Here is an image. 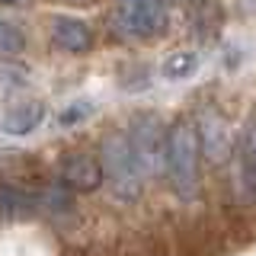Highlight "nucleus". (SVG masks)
I'll list each match as a JSON object with an SVG mask.
<instances>
[{
	"label": "nucleus",
	"mask_w": 256,
	"mask_h": 256,
	"mask_svg": "<svg viewBox=\"0 0 256 256\" xmlns=\"http://www.w3.org/2000/svg\"><path fill=\"white\" fill-rule=\"evenodd\" d=\"M198 134H196V122L189 118H176L166 128V166L164 176L170 180L173 192L182 202H192L198 196Z\"/></svg>",
	"instance_id": "obj_1"
},
{
	"label": "nucleus",
	"mask_w": 256,
	"mask_h": 256,
	"mask_svg": "<svg viewBox=\"0 0 256 256\" xmlns=\"http://www.w3.org/2000/svg\"><path fill=\"white\" fill-rule=\"evenodd\" d=\"M100 166H102V182H109L112 196L118 202H138L144 192V176L138 173V164L128 148L125 132H112L100 144Z\"/></svg>",
	"instance_id": "obj_2"
},
{
	"label": "nucleus",
	"mask_w": 256,
	"mask_h": 256,
	"mask_svg": "<svg viewBox=\"0 0 256 256\" xmlns=\"http://www.w3.org/2000/svg\"><path fill=\"white\" fill-rule=\"evenodd\" d=\"M128 148L132 157L138 164V173L148 180H160L166 166V125L160 122V116L154 112H141L134 116L132 128H128Z\"/></svg>",
	"instance_id": "obj_3"
},
{
	"label": "nucleus",
	"mask_w": 256,
	"mask_h": 256,
	"mask_svg": "<svg viewBox=\"0 0 256 256\" xmlns=\"http://www.w3.org/2000/svg\"><path fill=\"white\" fill-rule=\"evenodd\" d=\"M196 134H198V148L208 164H224L230 157V132L228 122L218 109H202L196 118Z\"/></svg>",
	"instance_id": "obj_4"
},
{
	"label": "nucleus",
	"mask_w": 256,
	"mask_h": 256,
	"mask_svg": "<svg viewBox=\"0 0 256 256\" xmlns=\"http://www.w3.org/2000/svg\"><path fill=\"white\" fill-rule=\"evenodd\" d=\"M61 182L74 192H93L102 186V166L93 154H64L61 157Z\"/></svg>",
	"instance_id": "obj_5"
},
{
	"label": "nucleus",
	"mask_w": 256,
	"mask_h": 256,
	"mask_svg": "<svg viewBox=\"0 0 256 256\" xmlns=\"http://www.w3.org/2000/svg\"><path fill=\"white\" fill-rule=\"evenodd\" d=\"M122 26L125 32L138 38H154L166 29V6L164 0H148V4L138 6H125L122 10Z\"/></svg>",
	"instance_id": "obj_6"
},
{
	"label": "nucleus",
	"mask_w": 256,
	"mask_h": 256,
	"mask_svg": "<svg viewBox=\"0 0 256 256\" xmlns=\"http://www.w3.org/2000/svg\"><path fill=\"white\" fill-rule=\"evenodd\" d=\"M52 42L68 54H84L93 48V29L84 20H77V16H54Z\"/></svg>",
	"instance_id": "obj_7"
},
{
	"label": "nucleus",
	"mask_w": 256,
	"mask_h": 256,
	"mask_svg": "<svg viewBox=\"0 0 256 256\" xmlns=\"http://www.w3.org/2000/svg\"><path fill=\"white\" fill-rule=\"evenodd\" d=\"M38 212H42V205H38L36 192H29L26 186H16V182L0 186V214L6 221H26Z\"/></svg>",
	"instance_id": "obj_8"
},
{
	"label": "nucleus",
	"mask_w": 256,
	"mask_h": 256,
	"mask_svg": "<svg viewBox=\"0 0 256 256\" xmlns=\"http://www.w3.org/2000/svg\"><path fill=\"white\" fill-rule=\"evenodd\" d=\"M42 118H45V102H38V100H22V102H16L13 109H6V116H4V132L13 134V138H22V134L36 132V128L42 125Z\"/></svg>",
	"instance_id": "obj_9"
},
{
	"label": "nucleus",
	"mask_w": 256,
	"mask_h": 256,
	"mask_svg": "<svg viewBox=\"0 0 256 256\" xmlns=\"http://www.w3.org/2000/svg\"><path fill=\"white\" fill-rule=\"evenodd\" d=\"M198 64L202 61H198L196 52H173V54L164 58V64H160V74L166 80H189L198 70Z\"/></svg>",
	"instance_id": "obj_10"
},
{
	"label": "nucleus",
	"mask_w": 256,
	"mask_h": 256,
	"mask_svg": "<svg viewBox=\"0 0 256 256\" xmlns=\"http://www.w3.org/2000/svg\"><path fill=\"white\" fill-rule=\"evenodd\" d=\"M22 48H26V32L10 20H0V54H20Z\"/></svg>",
	"instance_id": "obj_11"
},
{
	"label": "nucleus",
	"mask_w": 256,
	"mask_h": 256,
	"mask_svg": "<svg viewBox=\"0 0 256 256\" xmlns=\"http://www.w3.org/2000/svg\"><path fill=\"white\" fill-rule=\"evenodd\" d=\"M93 112V102H86V100H80V102H70L68 109H61V116H58V122L64 125V128H74V125H80L86 116Z\"/></svg>",
	"instance_id": "obj_12"
},
{
	"label": "nucleus",
	"mask_w": 256,
	"mask_h": 256,
	"mask_svg": "<svg viewBox=\"0 0 256 256\" xmlns=\"http://www.w3.org/2000/svg\"><path fill=\"white\" fill-rule=\"evenodd\" d=\"M244 176H246V182L256 189V138L244 148Z\"/></svg>",
	"instance_id": "obj_13"
},
{
	"label": "nucleus",
	"mask_w": 256,
	"mask_h": 256,
	"mask_svg": "<svg viewBox=\"0 0 256 256\" xmlns=\"http://www.w3.org/2000/svg\"><path fill=\"white\" fill-rule=\"evenodd\" d=\"M118 4H122V10H125V6H138V4H148V0H118Z\"/></svg>",
	"instance_id": "obj_14"
},
{
	"label": "nucleus",
	"mask_w": 256,
	"mask_h": 256,
	"mask_svg": "<svg viewBox=\"0 0 256 256\" xmlns=\"http://www.w3.org/2000/svg\"><path fill=\"white\" fill-rule=\"evenodd\" d=\"M4 6H20V4H26V0H0Z\"/></svg>",
	"instance_id": "obj_15"
},
{
	"label": "nucleus",
	"mask_w": 256,
	"mask_h": 256,
	"mask_svg": "<svg viewBox=\"0 0 256 256\" xmlns=\"http://www.w3.org/2000/svg\"><path fill=\"white\" fill-rule=\"evenodd\" d=\"M170 4H202V0H170Z\"/></svg>",
	"instance_id": "obj_16"
}]
</instances>
